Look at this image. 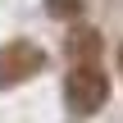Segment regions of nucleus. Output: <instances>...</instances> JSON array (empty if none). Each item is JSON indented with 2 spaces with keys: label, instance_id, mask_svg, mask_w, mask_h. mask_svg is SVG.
Here are the masks:
<instances>
[{
  "label": "nucleus",
  "instance_id": "f03ea898",
  "mask_svg": "<svg viewBox=\"0 0 123 123\" xmlns=\"http://www.w3.org/2000/svg\"><path fill=\"white\" fill-rule=\"evenodd\" d=\"M41 68H46V55L32 41H9L0 50V87H18V82L37 78Z\"/></svg>",
  "mask_w": 123,
  "mask_h": 123
},
{
  "label": "nucleus",
  "instance_id": "39448f33",
  "mask_svg": "<svg viewBox=\"0 0 123 123\" xmlns=\"http://www.w3.org/2000/svg\"><path fill=\"white\" fill-rule=\"evenodd\" d=\"M119 64H123V50H119Z\"/></svg>",
  "mask_w": 123,
  "mask_h": 123
},
{
  "label": "nucleus",
  "instance_id": "20e7f679",
  "mask_svg": "<svg viewBox=\"0 0 123 123\" xmlns=\"http://www.w3.org/2000/svg\"><path fill=\"white\" fill-rule=\"evenodd\" d=\"M46 9H50L55 18H78V14H82V0H46Z\"/></svg>",
  "mask_w": 123,
  "mask_h": 123
},
{
  "label": "nucleus",
  "instance_id": "7ed1b4c3",
  "mask_svg": "<svg viewBox=\"0 0 123 123\" xmlns=\"http://www.w3.org/2000/svg\"><path fill=\"white\" fill-rule=\"evenodd\" d=\"M64 50H68L73 64H96V55H100V32H91V27H73L68 41H64Z\"/></svg>",
  "mask_w": 123,
  "mask_h": 123
},
{
  "label": "nucleus",
  "instance_id": "f257e3e1",
  "mask_svg": "<svg viewBox=\"0 0 123 123\" xmlns=\"http://www.w3.org/2000/svg\"><path fill=\"white\" fill-rule=\"evenodd\" d=\"M110 96V78L100 73V64H73L68 82H64V100L78 114H96Z\"/></svg>",
  "mask_w": 123,
  "mask_h": 123
}]
</instances>
